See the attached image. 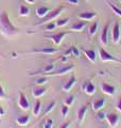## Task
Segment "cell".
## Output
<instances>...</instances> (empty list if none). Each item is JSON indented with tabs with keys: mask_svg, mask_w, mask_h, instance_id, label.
<instances>
[{
	"mask_svg": "<svg viewBox=\"0 0 121 128\" xmlns=\"http://www.w3.org/2000/svg\"><path fill=\"white\" fill-rule=\"evenodd\" d=\"M46 92H47V88L42 86H37L32 90V94H33V96L35 98H38V97H42Z\"/></svg>",
	"mask_w": 121,
	"mask_h": 128,
	"instance_id": "cell-13",
	"label": "cell"
},
{
	"mask_svg": "<svg viewBox=\"0 0 121 128\" xmlns=\"http://www.w3.org/2000/svg\"><path fill=\"white\" fill-rule=\"evenodd\" d=\"M101 90H102L103 93H105L106 95L108 96H113V95H115L116 94V88L114 86H112V84H108V83H102L101 84Z\"/></svg>",
	"mask_w": 121,
	"mask_h": 128,
	"instance_id": "cell-8",
	"label": "cell"
},
{
	"mask_svg": "<svg viewBox=\"0 0 121 128\" xmlns=\"http://www.w3.org/2000/svg\"><path fill=\"white\" fill-rule=\"evenodd\" d=\"M84 54L86 56V58L89 60L91 63H96L97 61V54H96V51L94 49H83L82 50Z\"/></svg>",
	"mask_w": 121,
	"mask_h": 128,
	"instance_id": "cell-14",
	"label": "cell"
},
{
	"mask_svg": "<svg viewBox=\"0 0 121 128\" xmlns=\"http://www.w3.org/2000/svg\"><path fill=\"white\" fill-rule=\"evenodd\" d=\"M68 127H70V123H65L64 125L60 126V128H68Z\"/></svg>",
	"mask_w": 121,
	"mask_h": 128,
	"instance_id": "cell-40",
	"label": "cell"
},
{
	"mask_svg": "<svg viewBox=\"0 0 121 128\" xmlns=\"http://www.w3.org/2000/svg\"><path fill=\"white\" fill-rule=\"evenodd\" d=\"M68 33H70V32H60V33H55V34H51V35H46V38H50L52 41L54 42L55 45H60V43L64 40V38L66 36Z\"/></svg>",
	"mask_w": 121,
	"mask_h": 128,
	"instance_id": "cell-4",
	"label": "cell"
},
{
	"mask_svg": "<svg viewBox=\"0 0 121 128\" xmlns=\"http://www.w3.org/2000/svg\"><path fill=\"white\" fill-rule=\"evenodd\" d=\"M100 41L103 45H107V43H108V24L104 26V28H103L102 33H101V36H100Z\"/></svg>",
	"mask_w": 121,
	"mask_h": 128,
	"instance_id": "cell-18",
	"label": "cell"
},
{
	"mask_svg": "<svg viewBox=\"0 0 121 128\" xmlns=\"http://www.w3.org/2000/svg\"><path fill=\"white\" fill-rule=\"evenodd\" d=\"M82 89L85 91V93L88 95H92L96 92V86L91 81H87L82 86Z\"/></svg>",
	"mask_w": 121,
	"mask_h": 128,
	"instance_id": "cell-12",
	"label": "cell"
},
{
	"mask_svg": "<svg viewBox=\"0 0 121 128\" xmlns=\"http://www.w3.org/2000/svg\"><path fill=\"white\" fill-rule=\"evenodd\" d=\"M87 110H88V107L85 105V106H82L78 110V121L79 123H82L84 121V118H85V115L87 113Z\"/></svg>",
	"mask_w": 121,
	"mask_h": 128,
	"instance_id": "cell-19",
	"label": "cell"
},
{
	"mask_svg": "<svg viewBox=\"0 0 121 128\" xmlns=\"http://www.w3.org/2000/svg\"><path fill=\"white\" fill-rule=\"evenodd\" d=\"M63 11H64V6H59V8H56L55 10L49 11V13H48L46 16H44V17L40 19V22L37 24V25L38 26L44 25V24H47V22H49L51 20H53V19H55V18H58Z\"/></svg>",
	"mask_w": 121,
	"mask_h": 128,
	"instance_id": "cell-2",
	"label": "cell"
},
{
	"mask_svg": "<svg viewBox=\"0 0 121 128\" xmlns=\"http://www.w3.org/2000/svg\"><path fill=\"white\" fill-rule=\"evenodd\" d=\"M32 52H36V54H53L59 52V49H55L53 47H44L40 49H33Z\"/></svg>",
	"mask_w": 121,
	"mask_h": 128,
	"instance_id": "cell-9",
	"label": "cell"
},
{
	"mask_svg": "<svg viewBox=\"0 0 121 128\" xmlns=\"http://www.w3.org/2000/svg\"><path fill=\"white\" fill-rule=\"evenodd\" d=\"M0 98L1 99H5L6 98V94H5L4 90H3V88L1 86V84H0Z\"/></svg>",
	"mask_w": 121,
	"mask_h": 128,
	"instance_id": "cell-36",
	"label": "cell"
},
{
	"mask_svg": "<svg viewBox=\"0 0 121 128\" xmlns=\"http://www.w3.org/2000/svg\"><path fill=\"white\" fill-rule=\"evenodd\" d=\"M40 109H42V102L40 100H36L34 104V108H33V113L34 115H37L40 113Z\"/></svg>",
	"mask_w": 121,
	"mask_h": 128,
	"instance_id": "cell-23",
	"label": "cell"
},
{
	"mask_svg": "<svg viewBox=\"0 0 121 128\" xmlns=\"http://www.w3.org/2000/svg\"><path fill=\"white\" fill-rule=\"evenodd\" d=\"M0 32L5 36H13L18 33L17 28L14 27V25L11 22L9 15L5 11L0 13Z\"/></svg>",
	"mask_w": 121,
	"mask_h": 128,
	"instance_id": "cell-1",
	"label": "cell"
},
{
	"mask_svg": "<svg viewBox=\"0 0 121 128\" xmlns=\"http://www.w3.org/2000/svg\"><path fill=\"white\" fill-rule=\"evenodd\" d=\"M66 2L70 3V4H73V6H78L79 4V0H65Z\"/></svg>",
	"mask_w": 121,
	"mask_h": 128,
	"instance_id": "cell-37",
	"label": "cell"
},
{
	"mask_svg": "<svg viewBox=\"0 0 121 128\" xmlns=\"http://www.w3.org/2000/svg\"><path fill=\"white\" fill-rule=\"evenodd\" d=\"M97 15H98V14H97L96 12H83V13H80L78 15V17L80 19H82V20L88 22V20H91V19L96 18Z\"/></svg>",
	"mask_w": 121,
	"mask_h": 128,
	"instance_id": "cell-11",
	"label": "cell"
},
{
	"mask_svg": "<svg viewBox=\"0 0 121 128\" xmlns=\"http://www.w3.org/2000/svg\"><path fill=\"white\" fill-rule=\"evenodd\" d=\"M75 83H76V78L74 77V76H71V77L69 78V80L63 86V91L69 92L72 88H73V86L75 84Z\"/></svg>",
	"mask_w": 121,
	"mask_h": 128,
	"instance_id": "cell-16",
	"label": "cell"
},
{
	"mask_svg": "<svg viewBox=\"0 0 121 128\" xmlns=\"http://www.w3.org/2000/svg\"><path fill=\"white\" fill-rule=\"evenodd\" d=\"M54 70V64H48V65H46L44 68L39 72V73H36V74H45V75H48L49 73H51V72H53Z\"/></svg>",
	"mask_w": 121,
	"mask_h": 128,
	"instance_id": "cell-22",
	"label": "cell"
},
{
	"mask_svg": "<svg viewBox=\"0 0 121 128\" xmlns=\"http://www.w3.org/2000/svg\"><path fill=\"white\" fill-rule=\"evenodd\" d=\"M98 27H99L98 22H92L91 26L89 27V34H90V35L96 34L97 31H98Z\"/></svg>",
	"mask_w": 121,
	"mask_h": 128,
	"instance_id": "cell-25",
	"label": "cell"
},
{
	"mask_svg": "<svg viewBox=\"0 0 121 128\" xmlns=\"http://www.w3.org/2000/svg\"><path fill=\"white\" fill-rule=\"evenodd\" d=\"M47 82H48V78L47 77H40L35 81V83L37 86H43V84H45V83H47Z\"/></svg>",
	"mask_w": 121,
	"mask_h": 128,
	"instance_id": "cell-31",
	"label": "cell"
},
{
	"mask_svg": "<svg viewBox=\"0 0 121 128\" xmlns=\"http://www.w3.org/2000/svg\"><path fill=\"white\" fill-rule=\"evenodd\" d=\"M105 120L107 121V123L110 124L111 127L115 128V127L118 126L120 116H119L118 113H108V114H106V118Z\"/></svg>",
	"mask_w": 121,
	"mask_h": 128,
	"instance_id": "cell-5",
	"label": "cell"
},
{
	"mask_svg": "<svg viewBox=\"0 0 121 128\" xmlns=\"http://www.w3.org/2000/svg\"><path fill=\"white\" fill-rule=\"evenodd\" d=\"M120 2H121V0H120Z\"/></svg>",
	"mask_w": 121,
	"mask_h": 128,
	"instance_id": "cell-44",
	"label": "cell"
},
{
	"mask_svg": "<svg viewBox=\"0 0 121 128\" xmlns=\"http://www.w3.org/2000/svg\"><path fill=\"white\" fill-rule=\"evenodd\" d=\"M53 123H54V121L52 118H48L46 121V123H45V125H44V127L45 128H51L52 126H53Z\"/></svg>",
	"mask_w": 121,
	"mask_h": 128,
	"instance_id": "cell-35",
	"label": "cell"
},
{
	"mask_svg": "<svg viewBox=\"0 0 121 128\" xmlns=\"http://www.w3.org/2000/svg\"><path fill=\"white\" fill-rule=\"evenodd\" d=\"M121 38V31H120V24L118 22H115L114 28H113V32H112V40L115 44L119 43Z\"/></svg>",
	"mask_w": 121,
	"mask_h": 128,
	"instance_id": "cell-6",
	"label": "cell"
},
{
	"mask_svg": "<svg viewBox=\"0 0 121 128\" xmlns=\"http://www.w3.org/2000/svg\"><path fill=\"white\" fill-rule=\"evenodd\" d=\"M97 118L100 120V121H104L106 118V114L104 113L103 111H97Z\"/></svg>",
	"mask_w": 121,
	"mask_h": 128,
	"instance_id": "cell-32",
	"label": "cell"
},
{
	"mask_svg": "<svg viewBox=\"0 0 121 128\" xmlns=\"http://www.w3.org/2000/svg\"><path fill=\"white\" fill-rule=\"evenodd\" d=\"M73 102H74V96H73V95H71V96H69L68 98H66L65 105H67V106H71Z\"/></svg>",
	"mask_w": 121,
	"mask_h": 128,
	"instance_id": "cell-34",
	"label": "cell"
},
{
	"mask_svg": "<svg viewBox=\"0 0 121 128\" xmlns=\"http://www.w3.org/2000/svg\"><path fill=\"white\" fill-rule=\"evenodd\" d=\"M116 108H117V109H118L120 112H121V97L119 98V102H117V105H116Z\"/></svg>",
	"mask_w": 121,
	"mask_h": 128,
	"instance_id": "cell-38",
	"label": "cell"
},
{
	"mask_svg": "<svg viewBox=\"0 0 121 128\" xmlns=\"http://www.w3.org/2000/svg\"><path fill=\"white\" fill-rule=\"evenodd\" d=\"M105 102H106V99L104 97H99V98H96L94 102H92V110L95 112L101 110L102 108L105 106Z\"/></svg>",
	"mask_w": 121,
	"mask_h": 128,
	"instance_id": "cell-7",
	"label": "cell"
},
{
	"mask_svg": "<svg viewBox=\"0 0 121 128\" xmlns=\"http://www.w3.org/2000/svg\"><path fill=\"white\" fill-rule=\"evenodd\" d=\"M27 2H29V3H34L35 2V0H26Z\"/></svg>",
	"mask_w": 121,
	"mask_h": 128,
	"instance_id": "cell-42",
	"label": "cell"
},
{
	"mask_svg": "<svg viewBox=\"0 0 121 128\" xmlns=\"http://www.w3.org/2000/svg\"><path fill=\"white\" fill-rule=\"evenodd\" d=\"M30 121V116H29V114H27V115H23V116H20L17 118V124L20 126H26L28 123H29Z\"/></svg>",
	"mask_w": 121,
	"mask_h": 128,
	"instance_id": "cell-21",
	"label": "cell"
},
{
	"mask_svg": "<svg viewBox=\"0 0 121 128\" xmlns=\"http://www.w3.org/2000/svg\"><path fill=\"white\" fill-rule=\"evenodd\" d=\"M86 26H87V22L86 20H82V19H81L80 22H74L73 25L70 27V30H73V31H82Z\"/></svg>",
	"mask_w": 121,
	"mask_h": 128,
	"instance_id": "cell-15",
	"label": "cell"
},
{
	"mask_svg": "<svg viewBox=\"0 0 121 128\" xmlns=\"http://www.w3.org/2000/svg\"><path fill=\"white\" fill-rule=\"evenodd\" d=\"M30 14V9L26 6H20L19 8V15L20 16H27Z\"/></svg>",
	"mask_w": 121,
	"mask_h": 128,
	"instance_id": "cell-24",
	"label": "cell"
},
{
	"mask_svg": "<svg viewBox=\"0 0 121 128\" xmlns=\"http://www.w3.org/2000/svg\"><path fill=\"white\" fill-rule=\"evenodd\" d=\"M107 3H108V6H111L112 11L114 12V13H115L116 15H118V16H120V17H121V9H119V8H117L116 6H114L111 1H107Z\"/></svg>",
	"mask_w": 121,
	"mask_h": 128,
	"instance_id": "cell-26",
	"label": "cell"
},
{
	"mask_svg": "<svg viewBox=\"0 0 121 128\" xmlns=\"http://www.w3.org/2000/svg\"><path fill=\"white\" fill-rule=\"evenodd\" d=\"M71 54V48H69V49H68L66 52L64 54V56H68V54Z\"/></svg>",
	"mask_w": 121,
	"mask_h": 128,
	"instance_id": "cell-41",
	"label": "cell"
},
{
	"mask_svg": "<svg viewBox=\"0 0 121 128\" xmlns=\"http://www.w3.org/2000/svg\"><path fill=\"white\" fill-rule=\"evenodd\" d=\"M18 105H19V107L21 108L22 110H28V109L30 108V102H29V100L27 99L26 95L23 94V93H20V94H19Z\"/></svg>",
	"mask_w": 121,
	"mask_h": 128,
	"instance_id": "cell-10",
	"label": "cell"
},
{
	"mask_svg": "<svg viewBox=\"0 0 121 128\" xmlns=\"http://www.w3.org/2000/svg\"><path fill=\"white\" fill-rule=\"evenodd\" d=\"M5 113V111H4V109H3V108L2 107H0V118H1V116H2V115L3 114H4Z\"/></svg>",
	"mask_w": 121,
	"mask_h": 128,
	"instance_id": "cell-39",
	"label": "cell"
},
{
	"mask_svg": "<svg viewBox=\"0 0 121 128\" xmlns=\"http://www.w3.org/2000/svg\"><path fill=\"white\" fill-rule=\"evenodd\" d=\"M58 27L56 26V24L55 22H47L46 25H45V29L47 30V31H52V30H55V28Z\"/></svg>",
	"mask_w": 121,
	"mask_h": 128,
	"instance_id": "cell-29",
	"label": "cell"
},
{
	"mask_svg": "<svg viewBox=\"0 0 121 128\" xmlns=\"http://www.w3.org/2000/svg\"><path fill=\"white\" fill-rule=\"evenodd\" d=\"M68 22H69V18H63V19H59L58 22H56V26L58 27H63L68 24Z\"/></svg>",
	"mask_w": 121,
	"mask_h": 128,
	"instance_id": "cell-30",
	"label": "cell"
},
{
	"mask_svg": "<svg viewBox=\"0 0 121 128\" xmlns=\"http://www.w3.org/2000/svg\"><path fill=\"white\" fill-rule=\"evenodd\" d=\"M60 112H62V115H63V118H66L67 115H68V112H69V106H67V105H62V108H60Z\"/></svg>",
	"mask_w": 121,
	"mask_h": 128,
	"instance_id": "cell-28",
	"label": "cell"
},
{
	"mask_svg": "<svg viewBox=\"0 0 121 128\" xmlns=\"http://www.w3.org/2000/svg\"><path fill=\"white\" fill-rule=\"evenodd\" d=\"M49 11H50V9L48 6H39L36 9V15H37L38 17L43 18L44 16H46L48 13H49Z\"/></svg>",
	"mask_w": 121,
	"mask_h": 128,
	"instance_id": "cell-20",
	"label": "cell"
},
{
	"mask_svg": "<svg viewBox=\"0 0 121 128\" xmlns=\"http://www.w3.org/2000/svg\"><path fill=\"white\" fill-rule=\"evenodd\" d=\"M85 1H89V0H85Z\"/></svg>",
	"mask_w": 121,
	"mask_h": 128,
	"instance_id": "cell-43",
	"label": "cell"
},
{
	"mask_svg": "<svg viewBox=\"0 0 121 128\" xmlns=\"http://www.w3.org/2000/svg\"><path fill=\"white\" fill-rule=\"evenodd\" d=\"M71 54L74 56V57H80V50H79V48L76 47V46H71Z\"/></svg>",
	"mask_w": 121,
	"mask_h": 128,
	"instance_id": "cell-33",
	"label": "cell"
},
{
	"mask_svg": "<svg viewBox=\"0 0 121 128\" xmlns=\"http://www.w3.org/2000/svg\"><path fill=\"white\" fill-rule=\"evenodd\" d=\"M99 54H100V59L102 60L103 62H107V61L110 62V61H112V62H117V63H120L121 64V60L115 58L112 54H110L108 51H106L102 47L99 49Z\"/></svg>",
	"mask_w": 121,
	"mask_h": 128,
	"instance_id": "cell-3",
	"label": "cell"
},
{
	"mask_svg": "<svg viewBox=\"0 0 121 128\" xmlns=\"http://www.w3.org/2000/svg\"><path fill=\"white\" fill-rule=\"evenodd\" d=\"M72 70H74V65H67V66H65V67H63V68H60V70H58L55 72V73H50L49 75H59V76H60V75H65V74H67V73H69V72H71Z\"/></svg>",
	"mask_w": 121,
	"mask_h": 128,
	"instance_id": "cell-17",
	"label": "cell"
},
{
	"mask_svg": "<svg viewBox=\"0 0 121 128\" xmlns=\"http://www.w3.org/2000/svg\"><path fill=\"white\" fill-rule=\"evenodd\" d=\"M55 105H56V102H51L49 105H48L47 107H46V109H45V111H44V115H46V114H48L49 112H51L52 110L54 109V107H55Z\"/></svg>",
	"mask_w": 121,
	"mask_h": 128,
	"instance_id": "cell-27",
	"label": "cell"
}]
</instances>
